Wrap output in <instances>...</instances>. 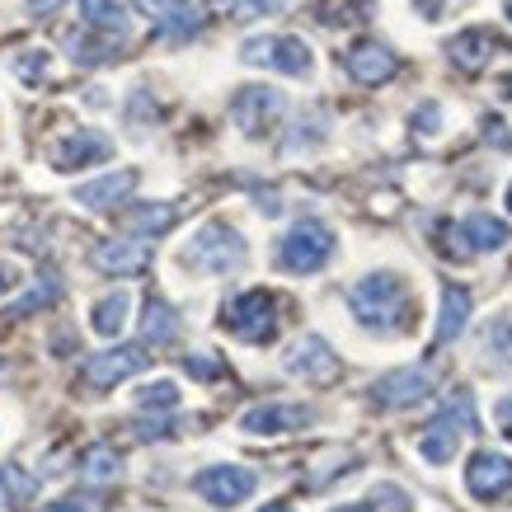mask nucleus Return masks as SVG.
Segmentation results:
<instances>
[{"instance_id": "obj_1", "label": "nucleus", "mask_w": 512, "mask_h": 512, "mask_svg": "<svg viewBox=\"0 0 512 512\" xmlns=\"http://www.w3.org/2000/svg\"><path fill=\"white\" fill-rule=\"evenodd\" d=\"M348 306H353V315L367 329L390 334V329H400L404 315H409V287H404L395 273H372V278H362L353 287Z\"/></svg>"}, {"instance_id": "obj_2", "label": "nucleus", "mask_w": 512, "mask_h": 512, "mask_svg": "<svg viewBox=\"0 0 512 512\" xmlns=\"http://www.w3.org/2000/svg\"><path fill=\"white\" fill-rule=\"evenodd\" d=\"M461 433H475V400H470V390H456V395L447 400V409L423 428L419 456L428 461V466H447L451 456H456Z\"/></svg>"}, {"instance_id": "obj_3", "label": "nucleus", "mask_w": 512, "mask_h": 512, "mask_svg": "<svg viewBox=\"0 0 512 512\" xmlns=\"http://www.w3.org/2000/svg\"><path fill=\"white\" fill-rule=\"evenodd\" d=\"M249 249H245V235L231 231V226H202L193 240L184 245V264L198 268V273H235V268H245Z\"/></svg>"}, {"instance_id": "obj_4", "label": "nucleus", "mask_w": 512, "mask_h": 512, "mask_svg": "<svg viewBox=\"0 0 512 512\" xmlns=\"http://www.w3.org/2000/svg\"><path fill=\"white\" fill-rule=\"evenodd\" d=\"M329 259H334V231L325 221H296L278 245L282 273H320Z\"/></svg>"}, {"instance_id": "obj_5", "label": "nucleus", "mask_w": 512, "mask_h": 512, "mask_svg": "<svg viewBox=\"0 0 512 512\" xmlns=\"http://www.w3.org/2000/svg\"><path fill=\"white\" fill-rule=\"evenodd\" d=\"M226 329L240 343H268L278 334V301L268 292H245L226 306Z\"/></svg>"}, {"instance_id": "obj_6", "label": "nucleus", "mask_w": 512, "mask_h": 512, "mask_svg": "<svg viewBox=\"0 0 512 512\" xmlns=\"http://www.w3.org/2000/svg\"><path fill=\"white\" fill-rule=\"evenodd\" d=\"M240 62L249 66H273V71H282V76H311V47L301 43V38H292V33H282V38H249L245 47H240Z\"/></svg>"}, {"instance_id": "obj_7", "label": "nucleus", "mask_w": 512, "mask_h": 512, "mask_svg": "<svg viewBox=\"0 0 512 512\" xmlns=\"http://www.w3.org/2000/svg\"><path fill=\"white\" fill-rule=\"evenodd\" d=\"M282 109H287V99L278 90H268V85H245L231 99V118L245 137H264L268 127L282 118Z\"/></svg>"}, {"instance_id": "obj_8", "label": "nucleus", "mask_w": 512, "mask_h": 512, "mask_svg": "<svg viewBox=\"0 0 512 512\" xmlns=\"http://www.w3.org/2000/svg\"><path fill=\"white\" fill-rule=\"evenodd\" d=\"M193 489H198V498H207L212 508H235V503H245V498L259 489V475L245 466H212L193 480Z\"/></svg>"}, {"instance_id": "obj_9", "label": "nucleus", "mask_w": 512, "mask_h": 512, "mask_svg": "<svg viewBox=\"0 0 512 512\" xmlns=\"http://www.w3.org/2000/svg\"><path fill=\"white\" fill-rule=\"evenodd\" d=\"M437 386V376L433 367H400V372H390L381 376L372 386V400L381 404V409H409V404H419L428 400Z\"/></svg>"}, {"instance_id": "obj_10", "label": "nucleus", "mask_w": 512, "mask_h": 512, "mask_svg": "<svg viewBox=\"0 0 512 512\" xmlns=\"http://www.w3.org/2000/svg\"><path fill=\"white\" fill-rule=\"evenodd\" d=\"M146 362H151V357H146V348H141V343L109 348V353H94L90 362H85V386L109 390V386H118V381H127V376H137Z\"/></svg>"}, {"instance_id": "obj_11", "label": "nucleus", "mask_w": 512, "mask_h": 512, "mask_svg": "<svg viewBox=\"0 0 512 512\" xmlns=\"http://www.w3.org/2000/svg\"><path fill=\"white\" fill-rule=\"evenodd\" d=\"M287 372L301 376V381L325 386V381H334V376H339V357H334V348H329L325 339L306 334L301 343H292V353H287Z\"/></svg>"}, {"instance_id": "obj_12", "label": "nucleus", "mask_w": 512, "mask_h": 512, "mask_svg": "<svg viewBox=\"0 0 512 512\" xmlns=\"http://www.w3.org/2000/svg\"><path fill=\"white\" fill-rule=\"evenodd\" d=\"M466 489L475 498H498V494H508L512 489V461L503 456V451H475L470 456V466H466Z\"/></svg>"}, {"instance_id": "obj_13", "label": "nucleus", "mask_w": 512, "mask_h": 512, "mask_svg": "<svg viewBox=\"0 0 512 512\" xmlns=\"http://www.w3.org/2000/svg\"><path fill=\"white\" fill-rule=\"evenodd\" d=\"M503 245H508V226L498 217H489V212H470L461 226H451L447 254H470V249L489 254V249H503Z\"/></svg>"}, {"instance_id": "obj_14", "label": "nucleus", "mask_w": 512, "mask_h": 512, "mask_svg": "<svg viewBox=\"0 0 512 512\" xmlns=\"http://www.w3.org/2000/svg\"><path fill=\"white\" fill-rule=\"evenodd\" d=\"M113 156V141L99 137V132H76V137H66L62 146H52V170H85V165H99V160Z\"/></svg>"}, {"instance_id": "obj_15", "label": "nucleus", "mask_w": 512, "mask_h": 512, "mask_svg": "<svg viewBox=\"0 0 512 512\" xmlns=\"http://www.w3.org/2000/svg\"><path fill=\"white\" fill-rule=\"evenodd\" d=\"M306 423H311V409H301V404H264V409H249L240 428L259 437H278V433H296Z\"/></svg>"}, {"instance_id": "obj_16", "label": "nucleus", "mask_w": 512, "mask_h": 512, "mask_svg": "<svg viewBox=\"0 0 512 512\" xmlns=\"http://www.w3.org/2000/svg\"><path fill=\"white\" fill-rule=\"evenodd\" d=\"M348 76L357 80V85H386L390 76H395V52L390 47H381V43H357L353 52H348Z\"/></svg>"}, {"instance_id": "obj_17", "label": "nucleus", "mask_w": 512, "mask_h": 512, "mask_svg": "<svg viewBox=\"0 0 512 512\" xmlns=\"http://www.w3.org/2000/svg\"><path fill=\"white\" fill-rule=\"evenodd\" d=\"M151 264V249L141 240H104L94 249V268L99 273H113V278H127V273H141Z\"/></svg>"}, {"instance_id": "obj_18", "label": "nucleus", "mask_w": 512, "mask_h": 512, "mask_svg": "<svg viewBox=\"0 0 512 512\" xmlns=\"http://www.w3.org/2000/svg\"><path fill=\"white\" fill-rule=\"evenodd\" d=\"M137 188V174L132 170H118V174H104V179H90V184L76 188V202L90 207V212H113L118 202Z\"/></svg>"}, {"instance_id": "obj_19", "label": "nucleus", "mask_w": 512, "mask_h": 512, "mask_svg": "<svg viewBox=\"0 0 512 512\" xmlns=\"http://www.w3.org/2000/svg\"><path fill=\"white\" fill-rule=\"evenodd\" d=\"M447 57L461 66V71H470V76H475V71H484V62L494 57V33H489V29L456 33V38L447 43Z\"/></svg>"}, {"instance_id": "obj_20", "label": "nucleus", "mask_w": 512, "mask_h": 512, "mask_svg": "<svg viewBox=\"0 0 512 512\" xmlns=\"http://www.w3.org/2000/svg\"><path fill=\"white\" fill-rule=\"evenodd\" d=\"M466 320H470V292L456 287V282H447V287H442V315H437V343H451L466 329Z\"/></svg>"}, {"instance_id": "obj_21", "label": "nucleus", "mask_w": 512, "mask_h": 512, "mask_svg": "<svg viewBox=\"0 0 512 512\" xmlns=\"http://www.w3.org/2000/svg\"><path fill=\"white\" fill-rule=\"evenodd\" d=\"M127 311H132V296H127V292L99 296V301H94V315H90L94 334H104V339H118V329L127 325Z\"/></svg>"}, {"instance_id": "obj_22", "label": "nucleus", "mask_w": 512, "mask_h": 512, "mask_svg": "<svg viewBox=\"0 0 512 512\" xmlns=\"http://www.w3.org/2000/svg\"><path fill=\"white\" fill-rule=\"evenodd\" d=\"M76 5H80V19H85L90 29L118 33V38L127 33V10L118 5V0H76Z\"/></svg>"}, {"instance_id": "obj_23", "label": "nucleus", "mask_w": 512, "mask_h": 512, "mask_svg": "<svg viewBox=\"0 0 512 512\" xmlns=\"http://www.w3.org/2000/svg\"><path fill=\"white\" fill-rule=\"evenodd\" d=\"M118 470H123V456L113 447H90L85 456H80V475L90 484H113L118 480Z\"/></svg>"}, {"instance_id": "obj_24", "label": "nucleus", "mask_w": 512, "mask_h": 512, "mask_svg": "<svg viewBox=\"0 0 512 512\" xmlns=\"http://www.w3.org/2000/svg\"><path fill=\"white\" fill-rule=\"evenodd\" d=\"M170 226H174V207H165V202H141V207L127 212V231L137 235H160Z\"/></svg>"}, {"instance_id": "obj_25", "label": "nucleus", "mask_w": 512, "mask_h": 512, "mask_svg": "<svg viewBox=\"0 0 512 512\" xmlns=\"http://www.w3.org/2000/svg\"><path fill=\"white\" fill-rule=\"evenodd\" d=\"M202 5L198 0H184L179 10H174L170 19H160V38H170V43H184V38H193V33L202 29Z\"/></svg>"}, {"instance_id": "obj_26", "label": "nucleus", "mask_w": 512, "mask_h": 512, "mask_svg": "<svg viewBox=\"0 0 512 512\" xmlns=\"http://www.w3.org/2000/svg\"><path fill=\"white\" fill-rule=\"evenodd\" d=\"M141 334H146V343H174L179 339V315H174L165 301H151V306H146V320H141Z\"/></svg>"}, {"instance_id": "obj_27", "label": "nucleus", "mask_w": 512, "mask_h": 512, "mask_svg": "<svg viewBox=\"0 0 512 512\" xmlns=\"http://www.w3.org/2000/svg\"><path fill=\"white\" fill-rule=\"evenodd\" d=\"M320 19L325 24H362V19H372V0H320Z\"/></svg>"}, {"instance_id": "obj_28", "label": "nucleus", "mask_w": 512, "mask_h": 512, "mask_svg": "<svg viewBox=\"0 0 512 512\" xmlns=\"http://www.w3.org/2000/svg\"><path fill=\"white\" fill-rule=\"evenodd\" d=\"M71 57H76L80 66H104V62L118 57V47L99 43V38H90V33H71Z\"/></svg>"}, {"instance_id": "obj_29", "label": "nucleus", "mask_w": 512, "mask_h": 512, "mask_svg": "<svg viewBox=\"0 0 512 512\" xmlns=\"http://www.w3.org/2000/svg\"><path fill=\"white\" fill-rule=\"evenodd\" d=\"M33 475H24L19 466H0V503L5 508H15V503H24V498H33Z\"/></svg>"}, {"instance_id": "obj_30", "label": "nucleus", "mask_w": 512, "mask_h": 512, "mask_svg": "<svg viewBox=\"0 0 512 512\" xmlns=\"http://www.w3.org/2000/svg\"><path fill=\"white\" fill-rule=\"evenodd\" d=\"M484 353H489V362H503V367L512 362V320L508 315H498L494 325L484 329Z\"/></svg>"}, {"instance_id": "obj_31", "label": "nucleus", "mask_w": 512, "mask_h": 512, "mask_svg": "<svg viewBox=\"0 0 512 512\" xmlns=\"http://www.w3.org/2000/svg\"><path fill=\"white\" fill-rule=\"evenodd\" d=\"M137 404L146 409V414H151V409H160V414H165V409H174V404H179V386H174V381L141 386V390H137Z\"/></svg>"}, {"instance_id": "obj_32", "label": "nucleus", "mask_w": 512, "mask_h": 512, "mask_svg": "<svg viewBox=\"0 0 512 512\" xmlns=\"http://www.w3.org/2000/svg\"><path fill=\"white\" fill-rule=\"evenodd\" d=\"M57 292H62V287H57V278L38 282V287H33V292L24 296V301H15V306H10V320H24V315H33L38 306H47V301H57Z\"/></svg>"}, {"instance_id": "obj_33", "label": "nucleus", "mask_w": 512, "mask_h": 512, "mask_svg": "<svg viewBox=\"0 0 512 512\" xmlns=\"http://www.w3.org/2000/svg\"><path fill=\"white\" fill-rule=\"evenodd\" d=\"M287 0H226V10L240 19H259V15H278Z\"/></svg>"}, {"instance_id": "obj_34", "label": "nucleus", "mask_w": 512, "mask_h": 512, "mask_svg": "<svg viewBox=\"0 0 512 512\" xmlns=\"http://www.w3.org/2000/svg\"><path fill=\"white\" fill-rule=\"evenodd\" d=\"M184 372L193 376V381H217V376H221V362L212 353H188L184 357Z\"/></svg>"}, {"instance_id": "obj_35", "label": "nucleus", "mask_w": 512, "mask_h": 512, "mask_svg": "<svg viewBox=\"0 0 512 512\" xmlns=\"http://www.w3.org/2000/svg\"><path fill=\"white\" fill-rule=\"evenodd\" d=\"M15 71L29 80V85H38V80L47 76V52H24V57L15 62Z\"/></svg>"}, {"instance_id": "obj_36", "label": "nucleus", "mask_w": 512, "mask_h": 512, "mask_svg": "<svg viewBox=\"0 0 512 512\" xmlns=\"http://www.w3.org/2000/svg\"><path fill=\"white\" fill-rule=\"evenodd\" d=\"M179 5H184V0H137V10L141 15H151V19H170Z\"/></svg>"}, {"instance_id": "obj_37", "label": "nucleus", "mask_w": 512, "mask_h": 512, "mask_svg": "<svg viewBox=\"0 0 512 512\" xmlns=\"http://www.w3.org/2000/svg\"><path fill=\"white\" fill-rule=\"evenodd\" d=\"M414 127H423V132H437V127H442V109H437V104H423V109L414 113Z\"/></svg>"}, {"instance_id": "obj_38", "label": "nucleus", "mask_w": 512, "mask_h": 512, "mask_svg": "<svg viewBox=\"0 0 512 512\" xmlns=\"http://www.w3.org/2000/svg\"><path fill=\"white\" fill-rule=\"evenodd\" d=\"M376 503H390V512H409V498H404L400 489H390V484L376 489Z\"/></svg>"}, {"instance_id": "obj_39", "label": "nucleus", "mask_w": 512, "mask_h": 512, "mask_svg": "<svg viewBox=\"0 0 512 512\" xmlns=\"http://www.w3.org/2000/svg\"><path fill=\"white\" fill-rule=\"evenodd\" d=\"M494 414H498V428H503V433L512 437V395H503V400H498Z\"/></svg>"}, {"instance_id": "obj_40", "label": "nucleus", "mask_w": 512, "mask_h": 512, "mask_svg": "<svg viewBox=\"0 0 512 512\" xmlns=\"http://www.w3.org/2000/svg\"><path fill=\"white\" fill-rule=\"evenodd\" d=\"M484 132H489V141L508 146V127H503V123H494V118H489V123H484Z\"/></svg>"}, {"instance_id": "obj_41", "label": "nucleus", "mask_w": 512, "mask_h": 512, "mask_svg": "<svg viewBox=\"0 0 512 512\" xmlns=\"http://www.w3.org/2000/svg\"><path fill=\"white\" fill-rule=\"evenodd\" d=\"M57 5H62V0H29V10H33V15H52Z\"/></svg>"}, {"instance_id": "obj_42", "label": "nucleus", "mask_w": 512, "mask_h": 512, "mask_svg": "<svg viewBox=\"0 0 512 512\" xmlns=\"http://www.w3.org/2000/svg\"><path fill=\"white\" fill-rule=\"evenodd\" d=\"M10 287H15V268L0 264V292H10Z\"/></svg>"}, {"instance_id": "obj_43", "label": "nucleus", "mask_w": 512, "mask_h": 512, "mask_svg": "<svg viewBox=\"0 0 512 512\" xmlns=\"http://www.w3.org/2000/svg\"><path fill=\"white\" fill-rule=\"evenodd\" d=\"M419 10H423L428 19H437V10H442V5H437V0H419Z\"/></svg>"}, {"instance_id": "obj_44", "label": "nucleus", "mask_w": 512, "mask_h": 512, "mask_svg": "<svg viewBox=\"0 0 512 512\" xmlns=\"http://www.w3.org/2000/svg\"><path fill=\"white\" fill-rule=\"evenodd\" d=\"M43 512H80L76 503H52V508H43Z\"/></svg>"}, {"instance_id": "obj_45", "label": "nucleus", "mask_w": 512, "mask_h": 512, "mask_svg": "<svg viewBox=\"0 0 512 512\" xmlns=\"http://www.w3.org/2000/svg\"><path fill=\"white\" fill-rule=\"evenodd\" d=\"M259 512H292L287 503H268V508H259Z\"/></svg>"}, {"instance_id": "obj_46", "label": "nucleus", "mask_w": 512, "mask_h": 512, "mask_svg": "<svg viewBox=\"0 0 512 512\" xmlns=\"http://www.w3.org/2000/svg\"><path fill=\"white\" fill-rule=\"evenodd\" d=\"M334 512H372V508H334Z\"/></svg>"}, {"instance_id": "obj_47", "label": "nucleus", "mask_w": 512, "mask_h": 512, "mask_svg": "<svg viewBox=\"0 0 512 512\" xmlns=\"http://www.w3.org/2000/svg\"><path fill=\"white\" fill-rule=\"evenodd\" d=\"M503 15H508V19H512V0H508V5H503Z\"/></svg>"}, {"instance_id": "obj_48", "label": "nucleus", "mask_w": 512, "mask_h": 512, "mask_svg": "<svg viewBox=\"0 0 512 512\" xmlns=\"http://www.w3.org/2000/svg\"><path fill=\"white\" fill-rule=\"evenodd\" d=\"M508 212H512V188H508Z\"/></svg>"}]
</instances>
